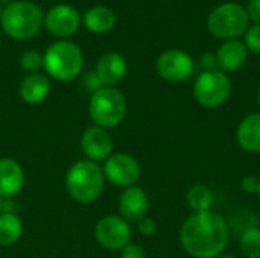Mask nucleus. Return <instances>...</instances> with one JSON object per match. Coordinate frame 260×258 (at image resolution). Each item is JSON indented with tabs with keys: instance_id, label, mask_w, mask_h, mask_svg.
Segmentation results:
<instances>
[{
	"instance_id": "1",
	"label": "nucleus",
	"mask_w": 260,
	"mask_h": 258,
	"mask_svg": "<svg viewBox=\"0 0 260 258\" xmlns=\"http://www.w3.org/2000/svg\"><path fill=\"white\" fill-rule=\"evenodd\" d=\"M230 239L229 222L216 211L193 213L180 230L181 248L193 258H216L224 254Z\"/></svg>"
},
{
	"instance_id": "2",
	"label": "nucleus",
	"mask_w": 260,
	"mask_h": 258,
	"mask_svg": "<svg viewBox=\"0 0 260 258\" xmlns=\"http://www.w3.org/2000/svg\"><path fill=\"white\" fill-rule=\"evenodd\" d=\"M105 186L102 166L90 160H79L66 173V190L69 196L79 204L96 201Z\"/></svg>"
},
{
	"instance_id": "3",
	"label": "nucleus",
	"mask_w": 260,
	"mask_h": 258,
	"mask_svg": "<svg viewBox=\"0 0 260 258\" xmlns=\"http://www.w3.org/2000/svg\"><path fill=\"white\" fill-rule=\"evenodd\" d=\"M0 23L3 30L14 40H29L40 32L44 24V15L38 5L17 0L3 8Z\"/></svg>"
},
{
	"instance_id": "4",
	"label": "nucleus",
	"mask_w": 260,
	"mask_h": 258,
	"mask_svg": "<svg viewBox=\"0 0 260 258\" xmlns=\"http://www.w3.org/2000/svg\"><path fill=\"white\" fill-rule=\"evenodd\" d=\"M82 67V52L72 41H56L50 44L43 55V68L50 78L61 82H69L79 76Z\"/></svg>"
},
{
	"instance_id": "5",
	"label": "nucleus",
	"mask_w": 260,
	"mask_h": 258,
	"mask_svg": "<svg viewBox=\"0 0 260 258\" xmlns=\"http://www.w3.org/2000/svg\"><path fill=\"white\" fill-rule=\"evenodd\" d=\"M126 99L116 87H102L94 91L88 102V114L96 126L104 129L117 128L126 116Z\"/></svg>"
},
{
	"instance_id": "6",
	"label": "nucleus",
	"mask_w": 260,
	"mask_h": 258,
	"mask_svg": "<svg viewBox=\"0 0 260 258\" xmlns=\"http://www.w3.org/2000/svg\"><path fill=\"white\" fill-rule=\"evenodd\" d=\"M250 27L247 9L235 2H225L215 6L207 17L209 32L219 40H238Z\"/></svg>"
},
{
	"instance_id": "7",
	"label": "nucleus",
	"mask_w": 260,
	"mask_h": 258,
	"mask_svg": "<svg viewBox=\"0 0 260 258\" xmlns=\"http://www.w3.org/2000/svg\"><path fill=\"white\" fill-rule=\"evenodd\" d=\"M232 94V81L221 70L203 71L193 84V97L204 108L224 105Z\"/></svg>"
},
{
	"instance_id": "8",
	"label": "nucleus",
	"mask_w": 260,
	"mask_h": 258,
	"mask_svg": "<svg viewBox=\"0 0 260 258\" xmlns=\"http://www.w3.org/2000/svg\"><path fill=\"white\" fill-rule=\"evenodd\" d=\"M96 242L108 251H122L126 245L131 243L133 230L129 222L120 216L110 214L98 220L94 227Z\"/></svg>"
},
{
	"instance_id": "9",
	"label": "nucleus",
	"mask_w": 260,
	"mask_h": 258,
	"mask_svg": "<svg viewBox=\"0 0 260 258\" xmlns=\"http://www.w3.org/2000/svg\"><path fill=\"white\" fill-rule=\"evenodd\" d=\"M105 181L114 187L128 189L137 184L142 175L139 161L129 154H113L110 155L102 166Z\"/></svg>"
},
{
	"instance_id": "10",
	"label": "nucleus",
	"mask_w": 260,
	"mask_h": 258,
	"mask_svg": "<svg viewBox=\"0 0 260 258\" xmlns=\"http://www.w3.org/2000/svg\"><path fill=\"white\" fill-rule=\"evenodd\" d=\"M157 73L169 82H184L195 71V62L192 56L180 49H169L163 52L157 62Z\"/></svg>"
},
{
	"instance_id": "11",
	"label": "nucleus",
	"mask_w": 260,
	"mask_h": 258,
	"mask_svg": "<svg viewBox=\"0 0 260 258\" xmlns=\"http://www.w3.org/2000/svg\"><path fill=\"white\" fill-rule=\"evenodd\" d=\"M81 17L70 5H55L44 15L46 29L58 38H69L79 29Z\"/></svg>"
},
{
	"instance_id": "12",
	"label": "nucleus",
	"mask_w": 260,
	"mask_h": 258,
	"mask_svg": "<svg viewBox=\"0 0 260 258\" xmlns=\"http://www.w3.org/2000/svg\"><path fill=\"white\" fill-rule=\"evenodd\" d=\"M81 151L87 160L99 163L105 161L110 155H113V138L110 132L101 126H88L79 141Z\"/></svg>"
},
{
	"instance_id": "13",
	"label": "nucleus",
	"mask_w": 260,
	"mask_h": 258,
	"mask_svg": "<svg viewBox=\"0 0 260 258\" xmlns=\"http://www.w3.org/2000/svg\"><path fill=\"white\" fill-rule=\"evenodd\" d=\"M148 208H149V198L142 187L133 186L123 189L119 198V213L122 219H125L129 224L134 222L137 224L139 220L146 217Z\"/></svg>"
},
{
	"instance_id": "14",
	"label": "nucleus",
	"mask_w": 260,
	"mask_h": 258,
	"mask_svg": "<svg viewBox=\"0 0 260 258\" xmlns=\"http://www.w3.org/2000/svg\"><path fill=\"white\" fill-rule=\"evenodd\" d=\"M94 71L104 87H116L126 76L128 65L120 53L107 52L98 59Z\"/></svg>"
},
{
	"instance_id": "15",
	"label": "nucleus",
	"mask_w": 260,
	"mask_h": 258,
	"mask_svg": "<svg viewBox=\"0 0 260 258\" xmlns=\"http://www.w3.org/2000/svg\"><path fill=\"white\" fill-rule=\"evenodd\" d=\"M24 181V170L17 160L0 158V198L17 196L23 190Z\"/></svg>"
},
{
	"instance_id": "16",
	"label": "nucleus",
	"mask_w": 260,
	"mask_h": 258,
	"mask_svg": "<svg viewBox=\"0 0 260 258\" xmlns=\"http://www.w3.org/2000/svg\"><path fill=\"white\" fill-rule=\"evenodd\" d=\"M218 70L232 73L242 68L248 59V49L239 40H227L216 50Z\"/></svg>"
},
{
	"instance_id": "17",
	"label": "nucleus",
	"mask_w": 260,
	"mask_h": 258,
	"mask_svg": "<svg viewBox=\"0 0 260 258\" xmlns=\"http://www.w3.org/2000/svg\"><path fill=\"white\" fill-rule=\"evenodd\" d=\"M50 93V81L43 73H32L21 79L18 85V94L23 102L29 105H38L47 99Z\"/></svg>"
},
{
	"instance_id": "18",
	"label": "nucleus",
	"mask_w": 260,
	"mask_h": 258,
	"mask_svg": "<svg viewBox=\"0 0 260 258\" xmlns=\"http://www.w3.org/2000/svg\"><path fill=\"white\" fill-rule=\"evenodd\" d=\"M239 148L250 154H260V113L245 116L236 129Z\"/></svg>"
},
{
	"instance_id": "19",
	"label": "nucleus",
	"mask_w": 260,
	"mask_h": 258,
	"mask_svg": "<svg viewBox=\"0 0 260 258\" xmlns=\"http://www.w3.org/2000/svg\"><path fill=\"white\" fill-rule=\"evenodd\" d=\"M84 24L93 33H105L114 27L116 15L107 6H93L84 14Z\"/></svg>"
},
{
	"instance_id": "20",
	"label": "nucleus",
	"mask_w": 260,
	"mask_h": 258,
	"mask_svg": "<svg viewBox=\"0 0 260 258\" xmlns=\"http://www.w3.org/2000/svg\"><path fill=\"white\" fill-rule=\"evenodd\" d=\"M23 234V224L14 213L0 214V246H11L20 240Z\"/></svg>"
},
{
	"instance_id": "21",
	"label": "nucleus",
	"mask_w": 260,
	"mask_h": 258,
	"mask_svg": "<svg viewBox=\"0 0 260 258\" xmlns=\"http://www.w3.org/2000/svg\"><path fill=\"white\" fill-rule=\"evenodd\" d=\"M186 201L189 208H192L193 213H203V211H210L215 202L213 192L210 187L204 184H195L189 189L186 195Z\"/></svg>"
},
{
	"instance_id": "22",
	"label": "nucleus",
	"mask_w": 260,
	"mask_h": 258,
	"mask_svg": "<svg viewBox=\"0 0 260 258\" xmlns=\"http://www.w3.org/2000/svg\"><path fill=\"white\" fill-rule=\"evenodd\" d=\"M239 248L245 258H260V227L250 228L239 236Z\"/></svg>"
},
{
	"instance_id": "23",
	"label": "nucleus",
	"mask_w": 260,
	"mask_h": 258,
	"mask_svg": "<svg viewBox=\"0 0 260 258\" xmlns=\"http://www.w3.org/2000/svg\"><path fill=\"white\" fill-rule=\"evenodd\" d=\"M254 227H260V220L253 211H247V210L236 213L230 219V224H229L230 233H235L236 236H241L244 231L254 228Z\"/></svg>"
},
{
	"instance_id": "24",
	"label": "nucleus",
	"mask_w": 260,
	"mask_h": 258,
	"mask_svg": "<svg viewBox=\"0 0 260 258\" xmlns=\"http://www.w3.org/2000/svg\"><path fill=\"white\" fill-rule=\"evenodd\" d=\"M18 62L23 71H27L29 75L38 73V70L43 68V55L37 50H26L20 55Z\"/></svg>"
},
{
	"instance_id": "25",
	"label": "nucleus",
	"mask_w": 260,
	"mask_h": 258,
	"mask_svg": "<svg viewBox=\"0 0 260 258\" xmlns=\"http://www.w3.org/2000/svg\"><path fill=\"white\" fill-rule=\"evenodd\" d=\"M245 35V47L248 49V52L260 55V24H253L247 29Z\"/></svg>"
},
{
	"instance_id": "26",
	"label": "nucleus",
	"mask_w": 260,
	"mask_h": 258,
	"mask_svg": "<svg viewBox=\"0 0 260 258\" xmlns=\"http://www.w3.org/2000/svg\"><path fill=\"white\" fill-rule=\"evenodd\" d=\"M137 228H139V233L145 237H149V236H154L155 231H157V224L154 219L151 217H143L142 220L137 222Z\"/></svg>"
},
{
	"instance_id": "27",
	"label": "nucleus",
	"mask_w": 260,
	"mask_h": 258,
	"mask_svg": "<svg viewBox=\"0 0 260 258\" xmlns=\"http://www.w3.org/2000/svg\"><path fill=\"white\" fill-rule=\"evenodd\" d=\"M120 258H146V251L140 245L129 243L120 251Z\"/></svg>"
},
{
	"instance_id": "28",
	"label": "nucleus",
	"mask_w": 260,
	"mask_h": 258,
	"mask_svg": "<svg viewBox=\"0 0 260 258\" xmlns=\"http://www.w3.org/2000/svg\"><path fill=\"white\" fill-rule=\"evenodd\" d=\"M82 84L85 85V88H87L91 94H93L94 91H98L99 88L104 87V85L101 84V81H99V78H98V75H96L94 70H93V71H87V73L84 75Z\"/></svg>"
},
{
	"instance_id": "29",
	"label": "nucleus",
	"mask_w": 260,
	"mask_h": 258,
	"mask_svg": "<svg viewBox=\"0 0 260 258\" xmlns=\"http://www.w3.org/2000/svg\"><path fill=\"white\" fill-rule=\"evenodd\" d=\"M200 65L203 67V71H212V70H218V59H216V53L213 52H206L201 55L200 58Z\"/></svg>"
},
{
	"instance_id": "30",
	"label": "nucleus",
	"mask_w": 260,
	"mask_h": 258,
	"mask_svg": "<svg viewBox=\"0 0 260 258\" xmlns=\"http://www.w3.org/2000/svg\"><path fill=\"white\" fill-rule=\"evenodd\" d=\"M241 189L248 193V195H256L257 193V189H259V178L253 176V175H248L245 176L242 181H241Z\"/></svg>"
},
{
	"instance_id": "31",
	"label": "nucleus",
	"mask_w": 260,
	"mask_h": 258,
	"mask_svg": "<svg viewBox=\"0 0 260 258\" xmlns=\"http://www.w3.org/2000/svg\"><path fill=\"white\" fill-rule=\"evenodd\" d=\"M245 9H247L250 20H253L254 24H260V0H248V5Z\"/></svg>"
},
{
	"instance_id": "32",
	"label": "nucleus",
	"mask_w": 260,
	"mask_h": 258,
	"mask_svg": "<svg viewBox=\"0 0 260 258\" xmlns=\"http://www.w3.org/2000/svg\"><path fill=\"white\" fill-rule=\"evenodd\" d=\"M216 258H236V257H233V255H227V254H222V255H219V257H216Z\"/></svg>"
},
{
	"instance_id": "33",
	"label": "nucleus",
	"mask_w": 260,
	"mask_h": 258,
	"mask_svg": "<svg viewBox=\"0 0 260 258\" xmlns=\"http://www.w3.org/2000/svg\"><path fill=\"white\" fill-rule=\"evenodd\" d=\"M257 103H259V106H260V87H259V90H257Z\"/></svg>"
},
{
	"instance_id": "34",
	"label": "nucleus",
	"mask_w": 260,
	"mask_h": 258,
	"mask_svg": "<svg viewBox=\"0 0 260 258\" xmlns=\"http://www.w3.org/2000/svg\"><path fill=\"white\" fill-rule=\"evenodd\" d=\"M257 196H259V199H260V178H259V189H257V193H256Z\"/></svg>"
},
{
	"instance_id": "35",
	"label": "nucleus",
	"mask_w": 260,
	"mask_h": 258,
	"mask_svg": "<svg viewBox=\"0 0 260 258\" xmlns=\"http://www.w3.org/2000/svg\"><path fill=\"white\" fill-rule=\"evenodd\" d=\"M2 12H3V8H2V3H0V17H2Z\"/></svg>"
},
{
	"instance_id": "36",
	"label": "nucleus",
	"mask_w": 260,
	"mask_h": 258,
	"mask_svg": "<svg viewBox=\"0 0 260 258\" xmlns=\"http://www.w3.org/2000/svg\"><path fill=\"white\" fill-rule=\"evenodd\" d=\"M2 2H11V0H0V3H2Z\"/></svg>"
},
{
	"instance_id": "37",
	"label": "nucleus",
	"mask_w": 260,
	"mask_h": 258,
	"mask_svg": "<svg viewBox=\"0 0 260 258\" xmlns=\"http://www.w3.org/2000/svg\"><path fill=\"white\" fill-rule=\"evenodd\" d=\"M0 41H2V36H0Z\"/></svg>"
},
{
	"instance_id": "38",
	"label": "nucleus",
	"mask_w": 260,
	"mask_h": 258,
	"mask_svg": "<svg viewBox=\"0 0 260 258\" xmlns=\"http://www.w3.org/2000/svg\"><path fill=\"white\" fill-rule=\"evenodd\" d=\"M163 258H165V257H163Z\"/></svg>"
}]
</instances>
